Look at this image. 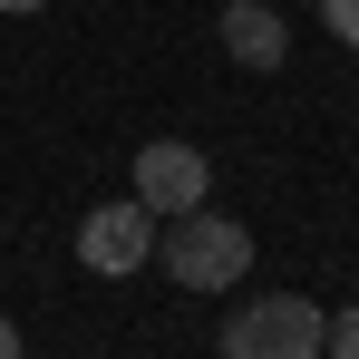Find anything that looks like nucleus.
I'll list each match as a JSON object with an SVG mask.
<instances>
[{
	"label": "nucleus",
	"instance_id": "nucleus-1",
	"mask_svg": "<svg viewBox=\"0 0 359 359\" xmlns=\"http://www.w3.org/2000/svg\"><path fill=\"white\" fill-rule=\"evenodd\" d=\"M156 262L175 272V292H233L243 272H252V224H233V214H175L165 233H156Z\"/></svg>",
	"mask_w": 359,
	"mask_h": 359
},
{
	"label": "nucleus",
	"instance_id": "nucleus-2",
	"mask_svg": "<svg viewBox=\"0 0 359 359\" xmlns=\"http://www.w3.org/2000/svg\"><path fill=\"white\" fill-rule=\"evenodd\" d=\"M214 350L224 359H320L330 350V320H320V301H301V292H262L252 311L224 320Z\"/></svg>",
	"mask_w": 359,
	"mask_h": 359
},
{
	"label": "nucleus",
	"instance_id": "nucleus-3",
	"mask_svg": "<svg viewBox=\"0 0 359 359\" xmlns=\"http://www.w3.org/2000/svg\"><path fill=\"white\" fill-rule=\"evenodd\" d=\"M214 194V165H204V146H184V136H156V146H136V204L156 214V224H175Z\"/></svg>",
	"mask_w": 359,
	"mask_h": 359
},
{
	"label": "nucleus",
	"instance_id": "nucleus-4",
	"mask_svg": "<svg viewBox=\"0 0 359 359\" xmlns=\"http://www.w3.org/2000/svg\"><path fill=\"white\" fill-rule=\"evenodd\" d=\"M78 262L97 272V282H126V272H146L156 262V214L126 194V204H97L88 224H78Z\"/></svg>",
	"mask_w": 359,
	"mask_h": 359
},
{
	"label": "nucleus",
	"instance_id": "nucleus-5",
	"mask_svg": "<svg viewBox=\"0 0 359 359\" xmlns=\"http://www.w3.org/2000/svg\"><path fill=\"white\" fill-rule=\"evenodd\" d=\"M224 49H233V68H282L292 59V29H282L272 0H233L224 10Z\"/></svg>",
	"mask_w": 359,
	"mask_h": 359
},
{
	"label": "nucleus",
	"instance_id": "nucleus-6",
	"mask_svg": "<svg viewBox=\"0 0 359 359\" xmlns=\"http://www.w3.org/2000/svg\"><path fill=\"white\" fill-rule=\"evenodd\" d=\"M320 20H330V39H350V49H359V0H320Z\"/></svg>",
	"mask_w": 359,
	"mask_h": 359
},
{
	"label": "nucleus",
	"instance_id": "nucleus-7",
	"mask_svg": "<svg viewBox=\"0 0 359 359\" xmlns=\"http://www.w3.org/2000/svg\"><path fill=\"white\" fill-rule=\"evenodd\" d=\"M330 350H340V359H359V301L340 311V320H330Z\"/></svg>",
	"mask_w": 359,
	"mask_h": 359
},
{
	"label": "nucleus",
	"instance_id": "nucleus-8",
	"mask_svg": "<svg viewBox=\"0 0 359 359\" xmlns=\"http://www.w3.org/2000/svg\"><path fill=\"white\" fill-rule=\"evenodd\" d=\"M0 359H29V340H20V330H10V320H0Z\"/></svg>",
	"mask_w": 359,
	"mask_h": 359
},
{
	"label": "nucleus",
	"instance_id": "nucleus-9",
	"mask_svg": "<svg viewBox=\"0 0 359 359\" xmlns=\"http://www.w3.org/2000/svg\"><path fill=\"white\" fill-rule=\"evenodd\" d=\"M0 10H10V20H20V10H49V0H0Z\"/></svg>",
	"mask_w": 359,
	"mask_h": 359
}]
</instances>
